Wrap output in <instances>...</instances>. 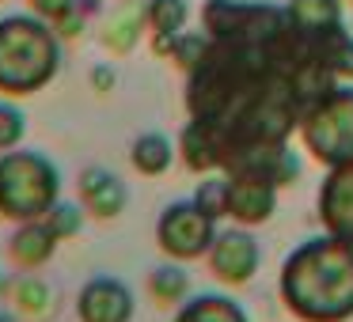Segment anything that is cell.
Masks as SVG:
<instances>
[{
    "label": "cell",
    "instance_id": "1",
    "mask_svg": "<svg viewBox=\"0 0 353 322\" xmlns=\"http://www.w3.org/2000/svg\"><path fill=\"white\" fill-rule=\"evenodd\" d=\"M209 46L186 72L190 122L213 137L221 175H259L281 190L300 178L289 137L334 92L330 34L300 31L277 4L205 0Z\"/></svg>",
    "mask_w": 353,
    "mask_h": 322
},
{
    "label": "cell",
    "instance_id": "2",
    "mask_svg": "<svg viewBox=\"0 0 353 322\" xmlns=\"http://www.w3.org/2000/svg\"><path fill=\"white\" fill-rule=\"evenodd\" d=\"M281 303L300 322H350L353 319V243L334 235L304 239L285 254L277 277Z\"/></svg>",
    "mask_w": 353,
    "mask_h": 322
},
{
    "label": "cell",
    "instance_id": "3",
    "mask_svg": "<svg viewBox=\"0 0 353 322\" xmlns=\"http://www.w3.org/2000/svg\"><path fill=\"white\" fill-rule=\"evenodd\" d=\"M61 72V39L39 16L0 19V95L23 99Z\"/></svg>",
    "mask_w": 353,
    "mask_h": 322
},
{
    "label": "cell",
    "instance_id": "4",
    "mask_svg": "<svg viewBox=\"0 0 353 322\" xmlns=\"http://www.w3.org/2000/svg\"><path fill=\"white\" fill-rule=\"evenodd\" d=\"M61 201V171L42 152H0V216L4 220H42Z\"/></svg>",
    "mask_w": 353,
    "mask_h": 322
},
{
    "label": "cell",
    "instance_id": "5",
    "mask_svg": "<svg viewBox=\"0 0 353 322\" xmlns=\"http://www.w3.org/2000/svg\"><path fill=\"white\" fill-rule=\"evenodd\" d=\"M304 148L327 167L353 163V84H338L300 125Z\"/></svg>",
    "mask_w": 353,
    "mask_h": 322
},
{
    "label": "cell",
    "instance_id": "6",
    "mask_svg": "<svg viewBox=\"0 0 353 322\" xmlns=\"http://www.w3.org/2000/svg\"><path fill=\"white\" fill-rule=\"evenodd\" d=\"M213 239H216V216H209L194 197L168 205L156 220V243L175 261H194L201 254H209Z\"/></svg>",
    "mask_w": 353,
    "mask_h": 322
},
{
    "label": "cell",
    "instance_id": "7",
    "mask_svg": "<svg viewBox=\"0 0 353 322\" xmlns=\"http://www.w3.org/2000/svg\"><path fill=\"white\" fill-rule=\"evenodd\" d=\"M205 258H209V269H213L216 281L239 288V284H247L259 273L262 246L247 228H228V231H216V239H213Z\"/></svg>",
    "mask_w": 353,
    "mask_h": 322
},
{
    "label": "cell",
    "instance_id": "8",
    "mask_svg": "<svg viewBox=\"0 0 353 322\" xmlns=\"http://www.w3.org/2000/svg\"><path fill=\"white\" fill-rule=\"evenodd\" d=\"M277 213V186L259 175H224V216L239 228L266 224Z\"/></svg>",
    "mask_w": 353,
    "mask_h": 322
},
{
    "label": "cell",
    "instance_id": "9",
    "mask_svg": "<svg viewBox=\"0 0 353 322\" xmlns=\"http://www.w3.org/2000/svg\"><path fill=\"white\" fill-rule=\"evenodd\" d=\"M137 299L130 284L118 277H92L77 296V319L80 322H133Z\"/></svg>",
    "mask_w": 353,
    "mask_h": 322
},
{
    "label": "cell",
    "instance_id": "10",
    "mask_svg": "<svg viewBox=\"0 0 353 322\" xmlns=\"http://www.w3.org/2000/svg\"><path fill=\"white\" fill-rule=\"evenodd\" d=\"M319 220L327 235L353 243V163L327 171L319 186Z\"/></svg>",
    "mask_w": 353,
    "mask_h": 322
},
{
    "label": "cell",
    "instance_id": "11",
    "mask_svg": "<svg viewBox=\"0 0 353 322\" xmlns=\"http://www.w3.org/2000/svg\"><path fill=\"white\" fill-rule=\"evenodd\" d=\"M80 201L92 216L99 220H114V216L125 213V201H130V190L125 182L107 167H88L80 175Z\"/></svg>",
    "mask_w": 353,
    "mask_h": 322
},
{
    "label": "cell",
    "instance_id": "12",
    "mask_svg": "<svg viewBox=\"0 0 353 322\" xmlns=\"http://www.w3.org/2000/svg\"><path fill=\"white\" fill-rule=\"evenodd\" d=\"M57 243H61V239L46 228V220H27V224H19L16 235L8 239V254L19 269H39L54 258Z\"/></svg>",
    "mask_w": 353,
    "mask_h": 322
},
{
    "label": "cell",
    "instance_id": "13",
    "mask_svg": "<svg viewBox=\"0 0 353 322\" xmlns=\"http://www.w3.org/2000/svg\"><path fill=\"white\" fill-rule=\"evenodd\" d=\"M175 322H251L243 303L224 292H201V296H186L179 303Z\"/></svg>",
    "mask_w": 353,
    "mask_h": 322
},
{
    "label": "cell",
    "instance_id": "14",
    "mask_svg": "<svg viewBox=\"0 0 353 322\" xmlns=\"http://www.w3.org/2000/svg\"><path fill=\"white\" fill-rule=\"evenodd\" d=\"M179 152H183V163L198 175H221V152H216L213 137L201 129L198 122H190L179 137Z\"/></svg>",
    "mask_w": 353,
    "mask_h": 322
},
{
    "label": "cell",
    "instance_id": "15",
    "mask_svg": "<svg viewBox=\"0 0 353 322\" xmlns=\"http://www.w3.org/2000/svg\"><path fill=\"white\" fill-rule=\"evenodd\" d=\"M285 12H289V19L300 31H312V34L342 27V4L338 0H289Z\"/></svg>",
    "mask_w": 353,
    "mask_h": 322
},
{
    "label": "cell",
    "instance_id": "16",
    "mask_svg": "<svg viewBox=\"0 0 353 322\" xmlns=\"http://www.w3.org/2000/svg\"><path fill=\"white\" fill-rule=\"evenodd\" d=\"M171 155H175V148H171V140L163 137V133H145V137L133 140L130 160H133V167H137L141 175L156 178V175H163V171L171 167Z\"/></svg>",
    "mask_w": 353,
    "mask_h": 322
},
{
    "label": "cell",
    "instance_id": "17",
    "mask_svg": "<svg viewBox=\"0 0 353 322\" xmlns=\"http://www.w3.org/2000/svg\"><path fill=\"white\" fill-rule=\"evenodd\" d=\"M148 292H152V299L163 307L183 303V299L190 296V273H186L183 266H175V261H163V266H156L152 273H148Z\"/></svg>",
    "mask_w": 353,
    "mask_h": 322
},
{
    "label": "cell",
    "instance_id": "18",
    "mask_svg": "<svg viewBox=\"0 0 353 322\" xmlns=\"http://www.w3.org/2000/svg\"><path fill=\"white\" fill-rule=\"evenodd\" d=\"M141 23H148V19H145V8H137V4L114 12L110 23H107V34H103L107 50H114V54H130V50L137 46V39H141Z\"/></svg>",
    "mask_w": 353,
    "mask_h": 322
},
{
    "label": "cell",
    "instance_id": "19",
    "mask_svg": "<svg viewBox=\"0 0 353 322\" xmlns=\"http://www.w3.org/2000/svg\"><path fill=\"white\" fill-rule=\"evenodd\" d=\"M145 19L152 27V34H183L190 8H186V0H148Z\"/></svg>",
    "mask_w": 353,
    "mask_h": 322
},
{
    "label": "cell",
    "instance_id": "20",
    "mask_svg": "<svg viewBox=\"0 0 353 322\" xmlns=\"http://www.w3.org/2000/svg\"><path fill=\"white\" fill-rule=\"evenodd\" d=\"M16 303H19V311H27V314H46L50 307H54V292H50V284L39 281V277H23V281L16 284Z\"/></svg>",
    "mask_w": 353,
    "mask_h": 322
},
{
    "label": "cell",
    "instance_id": "21",
    "mask_svg": "<svg viewBox=\"0 0 353 322\" xmlns=\"http://www.w3.org/2000/svg\"><path fill=\"white\" fill-rule=\"evenodd\" d=\"M42 220H46V228L54 231L57 239H72L84 228V213H80V205H72V201H57Z\"/></svg>",
    "mask_w": 353,
    "mask_h": 322
},
{
    "label": "cell",
    "instance_id": "22",
    "mask_svg": "<svg viewBox=\"0 0 353 322\" xmlns=\"http://www.w3.org/2000/svg\"><path fill=\"white\" fill-rule=\"evenodd\" d=\"M23 137H27V114L12 103H0V152L19 148Z\"/></svg>",
    "mask_w": 353,
    "mask_h": 322
},
{
    "label": "cell",
    "instance_id": "23",
    "mask_svg": "<svg viewBox=\"0 0 353 322\" xmlns=\"http://www.w3.org/2000/svg\"><path fill=\"white\" fill-rule=\"evenodd\" d=\"M205 46H209V34L205 31H201V34H179L175 46H171V57L179 61V69H183V72H190L194 65L205 57Z\"/></svg>",
    "mask_w": 353,
    "mask_h": 322
},
{
    "label": "cell",
    "instance_id": "24",
    "mask_svg": "<svg viewBox=\"0 0 353 322\" xmlns=\"http://www.w3.org/2000/svg\"><path fill=\"white\" fill-rule=\"evenodd\" d=\"M330 65H334L338 80H353V34L345 27L330 34Z\"/></svg>",
    "mask_w": 353,
    "mask_h": 322
},
{
    "label": "cell",
    "instance_id": "25",
    "mask_svg": "<svg viewBox=\"0 0 353 322\" xmlns=\"http://www.w3.org/2000/svg\"><path fill=\"white\" fill-rule=\"evenodd\" d=\"M194 201H198L209 216H216V220H221V216H224V175H209L205 182L198 186Z\"/></svg>",
    "mask_w": 353,
    "mask_h": 322
},
{
    "label": "cell",
    "instance_id": "26",
    "mask_svg": "<svg viewBox=\"0 0 353 322\" xmlns=\"http://www.w3.org/2000/svg\"><path fill=\"white\" fill-rule=\"evenodd\" d=\"M69 8H77V0H31V12H34L39 19H46V23L61 19Z\"/></svg>",
    "mask_w": 353,
    "mask_h": 322
},
{
    "label": "cell",
    "instance_id": "27",
    "mask_svg": "<svg viewBox=\"0 0 353 322\" xmlns=\"http://www.w3.org/2000/svg\"><path fill=\"white\" fill-rule=\"evenodd\" d=\"M50 27L57 31V39H77V34L84 31V12H80V4H77V8H69L61 19H54Z\"/></svg>",
    "mask_w": 353,
    "mask_h": 322
},
{
    "label": "cell",
    "instance_id": "28",
    "mask_svg": "<svg viewBox=\"0 0 353 322\" xmlns=\"http://www.w3.org/2000/svg\"><path fill=\"white\" fill-rule=\"evenodd\" d=\"M114 69H110V65H99V69H95L92 72V87H95V92H99V95H107L110 92V87H114Z\"/></svg>",
    "mask_w": 353,
    "mask_h": 322
},
{
    "label": "cell",
    "instance_id": "29",
    "mask_svg": "<svg viewBox=\"0 0 353 322\" xmlns=\"http://www.w3.org/2000/svg\"><path fill=\"white\" fill-rule=\"evenodd\" d=\"M0 322H19V319H16L12 311H0Z\"/></svg>",
    "mask_w": 353,
    "mask_h": 322
}]
</instances>
